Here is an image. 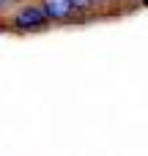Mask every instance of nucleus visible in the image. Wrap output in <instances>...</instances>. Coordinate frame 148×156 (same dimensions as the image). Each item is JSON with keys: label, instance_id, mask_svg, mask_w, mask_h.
Instances as JSON below:
<instances>
[{"label": "nucleus", "instance_id": "1", "mask_svg": "<svg viewBox=\"0 0 148 156\" xmlns=\"http://www.w3.org/2000/svg\"><path fill=\"white\" fill-rule=\"evenodd\" d=\"M44 22H47V14H44V8H41V5H27V8H22V11L14 16V25H16L19 30L41 27Z\"/></svg>", "mask_w": 148, "mask_h": 156}, {"label": "nucleus", "instance_id": "2", "mask_svg": "<svg viewBox=\"0 0 148 156\" xmlns=\"http://www.w3.org/2000/svg\"><path fill=\"white\" fill-rule=\"evenodd\" d=\"M71 11H74V8L69 5V0H44V14H47V19H49V16H52V19H66Z\"/></svg>", "mask_w": 148, "mask_h": 156}, {"label": "nucleus", "instance_id": "3", "mask_svg": "<svg viewBox=\"0 0 148 156\" xmlns=\"http://www.w3.org/2000/svg\"><path fill=\"white\" fill-rule=\"evenodd\" d=\"M69 5H71L74 11H80V8H91L93 0H69Z\"/></svg>", "mask_w": 148, "mask_h": 156}]
</instances>
